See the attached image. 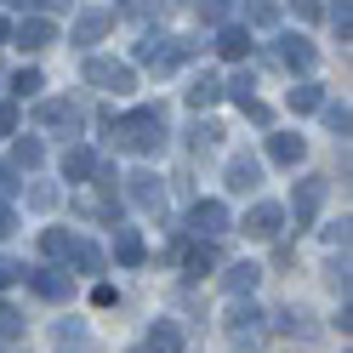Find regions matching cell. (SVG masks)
<instances>
[{
	"mask_svg": "<svg viewBox=\"0 0 353 353\" xmlns=\"http://www.w3.org/2000/svg\"><path fill=\"white\" fill-rule=\"evenodd\" d=\"M29 205H34V211H57V188H52V183H34V188H29Z\"/></svg>",
	"mask_w": 353,
	"mask_h": 353,
	"instance_id": "d590c367",
	"label": "cell"
},
{
	"mask_svg": "<svg viewBox=\"0 0 353 353\" xmlns=\"http://www.w3.org/2000/svg\"><path fill=\"white\" fill-rule=\"evenodd\" d=\"M291 12H296V17H302V23H314V17H319V12H325V6H319V0H291Z\"/></svg>",
	"mask_w": 353,
	"mask_h": 353,
	"instance_id": "60d3db41",
	"label": "cell"
},
{
	"mask_svg": "<svg viewBox=\"0 0 353 353\" xmlns=\"http://www.w3.org/2000/svg\"><path fill=\"white\" fill-rule=\"evenodd\" d=\"M143 353H183V330H176L171 319H160V325L148 330V347Z\"/></svg>",
	"mask_w": 353,
	"mask_h": 353,
	"instance_id": "484cf974",
	"label": "cell"
},
{
	"mask_svg": "<svg viewBox=\"0 0 353 353\" xmlns=\"http://www.w3.org/2000/svg\"><path fill=\"white\" fill-rule=\"evenodd\" d=\"M40 251H46L52 262H69L74 256V234L69 228H46V234H40Z\"/></svg>",
	"mask_w": 353,
	"mask_h": 353,
	"instance_id": "83f0119b",
	"label": "cell"
},
{
	"mask_svg": "<svg viewBox=\"0 0 353 353\" xmlns=\"http://www.w3.org/2000/svg\"><path fill=\"white\" fill-rule=\"evenodd\" d=\"M211 268H223V251H216V239H200V245H188V279H205Z\"/></svg>",
	"mask_w": 353,
	"mask_h": 353,
	"instance_id": "7402d4cb",
	"label": "cell"
},
{
	"mask_svg": "<svg viewBox=\"0 0 353 353\" xmlns=\"http://www.w3.org/2000/svg\"><path fill=\"white\" fill-rule=\"evenodd\" d=\"M285 103H291V114H314V108L325 103V85H314V80H296Z\"/></svg>",
	"mask_w": 353,
	"mask_h": 353,
	"instance_id": "cb8c5ba5",
	"label": "cell"
},
{
	"mask_svg": "<svg viewBox=\"0 0 353 353\" xmlns=\"http://www.w3.org/2000/svg\"><path fill=\"white\" fill-rule=\"evenodd\" d=\"M325 279H330V291H336V296L347 302V251H336V256H330V268H325Z\"/></svg>",
	"mask_w": 353,
	"mask_h": 353,
	"instance_id": "836d02e7",
	"label": "cell"
},
{
	"mask_svg": "<svg viewBox=\"0 0 353 353\" xmlns=\"http://www.w3.org/2000/svg\"><path fill=\"white\" fill-rule=\"evenodd\" d=\"M274 330H279V336L307 342V336H314V314H307V307H296V302H285L279 314H274Z\"/></svg>",
	"mask_w": 353,
	"mask_h": 353,
	"instance_id": "d6986e66",
	"label": "cell"
},
{
	"mask_svg": "<svg viewBox=\"0 0 353 353\" xmlns=\"http://www.w3.org/2000/svg\"><path fill=\"white\" fill-rule=\"evenodd\" d=\"M223 325H228V342H234V347H262V342H268V314H262L256 302H245V296L228 307Z\"/></svg>",
	"mask_w": 353,
	"mask_h": 353,
	"instance_id": "3957f363",
	"label": "cell"
},
{
	"mask_svg": "<svg viewBox=\"0 0 353 353\" xmlns=\"http://www.w3.org/2000/svg\"><path fill=\"white\" fill-rule=\"evenodd\" d=\"M223 176H228L234 194H256V188H262V160H251V154H234Z\"/></svg>",
	"mask_w": 353,
	"mask_h": 353,
	"instance_id": "2e32d148",
	"label": "cell"
},
{
	"mask_svg": "<svg viewBox=\"0 0 353 353\" xmlns=\"http://www.w3.org/2000/svg\"><path fill=\"white\" fill-rule=\"evenodd\" d=\"M239 17H245V29H274L279 23V0H245Z\"/></svg>",
	"mask_w": 353,
	"mask_h": 353,
	"instance_id": "603a6c76",
	"label": "cell"
},
{
	"mask_svg": "<svg viewBox=\"0 0 353 353\" xmlns=\"http://www.w3.org/2000/svg\"><path fill=\"white\" fill-rule=\"evenodd\" d=\"M108 29H114V12H108V6H85L74 17V46H97Z\"/></svg>",
	"mask_w": 353,
	"mask_h": 353,
	"instance_id": "7c38bea8",
	"label": "cell"
},
{
	"mask_svg": "<svg viewBox=\"0 0 353 353\" xmlns=\"http://www.w3.org/2000/svg\"><path fill=\"white\" fill-rule=\"evenodd\" d=\"M325 194H330V176H296V188H291V223H296V234L314 228Z\"/></svg>",
	"mask_w": 353,
	"mask_h": 353,
	"instance_id": "277c9868",
	"label": "cell"
},
{
	"mask_svg": "<svg viewBox=\"0 0 353 353\" xmlns=\"http://www.w3.org/2000/svg\"><path fill=\"white\" fill-rule=\"evenodd\" d=\"M223 97H234L239 108H251V103H256V74H251V69H245V74H234V80L223 85Z\"/></svg>",
	"mask_w": 353,
	"mask_h": 353,
	"instance_id": "f546056e",
	"label": "cell"
},
{
	"mask_svg": "<svg viewBox=\"0 0 353 353\" xmlns=\"http://www.w3.org/2000/svg\"><path fill=\"white\" fill-rule=\"evenodd\" d=\"M0 80H6V74H0Z\"/></svg>",
	"mask_w": 353,
	"mask_h": 353,
	"instance_id": "c3c4849f",
	"label": "cell"
},
{
	"mask_svg": "<svg viewBox=\"0 0 353 353\" xmlns=\"http://www.w3.org/2000/svg\"><path fill=\"white\" fill-rule=\"evenodd\" d=\"M12 40H17L23 52H46V46H57V23L29 12V17H17V23H12Z\"/></svg>",
	"mask_w": 353,
	"mask_h": 353,
	"instance_id": "9c48e42d",
	"label": "cell"
},
{
	"mask_svg": "<svg viewBox=\"0 0 353 353\" xmlns=\"http://www.w3.org/2000/svg\"><path fill=\"white\" fill-rule=\"evenodd\" d=\"M314 114H325V125L336 131V137H347V125H353V114H347V103H330V97H325V103L314 108Z\"/></svg>",
	"mask_w": 353,
	"mask_h": 353,
	"instance_id": "4dcf8cb0",
	"label": "cell"
},
{
	"mask_svg": "<svg viewBox=\"0 0 353 353\" xmlns=\"http://www.w3.org/2000/svg\"><path fill=\"white\" fill-rule=\"evenodd\" d=\"M34 120H40V131H63V137H74L85 114H80V108H74L69 97H46V103L34 108Z\"/></svg>",
	"mask_w": 353,
	"mask_h": 353,
	"instance_id": "ba28073f",
	"label": "cell"
},
{
	"mask_svg": "<svg viewBox=\"0 0 353 353\" xmlns=\"http://www.w3.org/2000/svg\"><path fill=\"white\" fill-rule=\"evenodd\" d=\"M228 12H234V0H200V17H205V23H228Z\"/></svg>",
	"mask_w": 353,
	"mask_h": 353,
	"instance_id": "8d00e7d4",
	"label": "cell"
},
{
	"mask_svg": "<svg viewBox=\"0 0 353 353\" xmlns=\"http://www.w3.org/2000/svg\"><path fill=\"white\" fill-rule=\"evenodd\" d=\"M325 245H330V251H347V216H342L336 228H325Z\"/></svg>",
	"mask_w": 353,
	"mask_h": 353,
	"instance_id": "ab89813d",
	"label": "cell"
},
{
	"mask_svg": "<svg viewBox=\"0 0 353 353\" xmlns=\"http://www.w3.org/2000/svg\"><path fill=\"white\" fill-rule=\"evenodd\" d=\"M125 194H131V205L148 211V216H160L165 211V183L154 171H137V176H125Z\"/></svg>",
	"mask_w": 353,
	"mask_h": 353,
	"instance_id": "30bf717a",
	"label": "cell"
},
{
	"mask_svg": "<svg viewBox=\"0 0 353 353\" xmlns=\"http://www.w3.org/2000/svg\"><path fill=\"white\" fill-rule=\"evenodd\" d=\"M29 268H23V262H12V256H0V285H17V279H23Z\"/></svg>",
	"mask_w": 353,
	"mask_h": 353,
	"instance_id": "f35d334b",
	"label": "cell"
},
{
	"mask_svg": "<svg viewBox=\"0 0 353 353\" xmlns=\"http://www.w3.org/2000/svg\"><path fill=\"white\" fill-rule=\"evenodd\" d=\"M302 154H307V137H296V131H274V137H268V160L285 165V171H296Z\"/></svg>",
	"mask_w": 353,
	"mask_h": 353,
	"instance_id": "9a60e30c",
	"label": "cell"
},
{
	"mask_svg": "<svg viewBox=\"0 0 353 353\" xmlns=\"http://www.w3.org/2000/svg\"><path fill=\"white\" fill-rule=\"evenodd\" d=\"M103 131L114 137V148L125 154H160L165 148V108L160 103H143V108H131V114H114V108H103Z\"/></svg>",
	"mask_w": 353,
	"mask_h": 353,
	"instance_id": "6da1fadb",
	"label": "cell"
},
{
	"mask_svg": "<svg viewBox=\"0 0 353 353\" xmlns=\"http://www.w3.org/2000/svg\"><path fill=\"white\" fill-rule=\"evenodd\" d=\"M330 29H336V40H342V46H347V40H353V12H347V0H330Z\"/></svg>",
	"mask_w": 353,
	"mask_h": 353,
	"instance_id": "1f68e13d",
	"label": "cell"
},
{
	"mask_svg": "<svg viewBox=\"0 0 353 353\" xmlns=\"http://www.w3.org/2000/svg\"><path fill=\"white\" fill-rule=\"evenodd\" d=\"M17 131V103H0V137H12Z\"/></svg>",
	"mask_w": 353,
	"mask_h": 353,
	"instance_id": "b9f144b4",
	"label": "cell"
},
{
	"mask_svg": "<svg viewBox=\"0 0 353 353\" xmlns=\"http://www.w3.org/2000/svg\"><path fill=\"white\" fill-rule=\"evenodd\" d=\"M239 234H251V239H279V234H285V205L256 200V205L245 211V223H239Z\"/></svg>",
	"mask_w": 353,
	"mask_h": 353,
	"instance_id": "52a82bcc",
	"label": "cell"
},
{
	"mask_svg": "<svg viewBox=\"0 0 353 353\" xmlns=\"http://www.w3.org/2000/svg\"><path fill=\"white\" fill-rule=\"evenodd\" d=\"M216 103H223V80H216V74H194L188 80V108L205 114V108H216Z\"/></svg>",
	"mask_w": 353,
	"mask_h": 353,
	"instance_id": "44dd1931",
	"label": "cell"
},
{
	"mask_svg": "<svg viewBox=\"0 0 353 353\" xmlns=\"http://www.w3.org/2000/svg\"><path fill=\"white\" fill-rule=\"evenodd\" d=\"M114 262H120V268H143V262H148V245H143L137 228H120L114 223Z\"/></svg>",
	"mask_w": 353,
	"mask_h": 353,
	"instance_id": "ac0fdd59",
	"label": "cell"
},
{
	"mask_svg": "<svg viewBox=\"0 0 353 353\" xmlns=\"http://www.w3.org/2000/svg\"><path fill=\"white\" fill-rule=\"evenodd\" d=\"M0 40H12V23H6V17H0Z\"/></svg>",
	"mask_w": 353,
	"mask_h": 353,
	"instance_id": "7dc6e473",
	"label": "cell"
},
{
	"mask_svg": "<svg viewBox=\"0 0 353 353\" xmlns=\"http://www.w3.org/2000/svg\"><path fill=\"white\" fill-rule=\"evenodd\" d=\"M57 342H63V347H69V342H85V325H80V319H63V325H57Z\"/></svg>",
	"mask_w": 353,
	"mask_h": 353,
	"instance_id": "74e56055",
	"label": "cell"
},
{
	"mask_svg": "<svg viewBox=\"0 0 353 353\" xmlns=\"http://www.w3.org/2000/svg\"><path fill=\"white\" fill-rule=\"evenodd\" d=\"M216 143H223V125H216V120H194L188 125V148L194 154H211Z\"/></svg>",
	"mask_w": 353,
	"mask_h": 353,
	"instance_id": "4316f807",
	"label": "cell"
},
{
	"mask_svg": "<svg viewBox=\"0 0 353 353\" xmlns=\"http://www.w3.org/2000/svg\"><path fill=\"white\" fill-rule=\"evenodd\" d=\"M274 57H279V69L285 74H314V63H319V52H314V40H307V34H279L274 40Z\"/></svg>",
	"mask_w": 353,
	"mask_h": 353,
	"instance_id": "8992f818",
	"label": "cell"
},
{
	"mask_svg": "<svg viewBox=\"0 0 353 353\" xmlns=\"http://www.w3.org/2000/svg\"><path fill=\"white\" fill-rule=\"evenodd\" d=\"M97 171V148L92 143H69L63 148V183H92Z\"/></svg>",
	"mask_w": 353,
	"mask_h": 353,
	"instance_id": "5bb4252c",
	"label": "cell"
},
{
	"mask_svg": "<svg viewBox=\"0 0 353 353\" xmlns=\"http://www.w3.org/2000/svg\"><path fill=\"white\" fill-rule=\"evenodd\" d=\"M69 262H74L80 274H103V251H97V245H85V239H74V256H69Z\"/></svg>",
	"mask_w": 353,
	"mask_h": 353,
	"instance_id": "d6a6232c",
	"label": "cell"
},
{
	"mask_svg": "<svg viewBox=\"0 0 353 353\" xmlns=\"http://www.w3.org/2000/svg\"><path fill=\"white\" fill-rule=\"evenodd\" d=\"M188 57H194V40H176V34H143V46H137V63L154 69V74L183 69Z\"/></svg>",
	"mask_w": 353,
	"mask_h": 353,
	"instance_id": "7a4b0ae2",
	"label": "cell"
},
{
	"mask_svg": "<svg viewBox=\"0 0 353 353\" xmlns=\"http://www.w3.org/2000/svg\"><path fill=\"white\" fill-rule=\"evenodd\" d=\"M85 85H97V92H137V69L131 63H114V57H85Z\"/></svg>",
	"mask_w": 353,
	"mask_h": 353,
	"instance_id": "5b68a950",
	"label": "cell"
},
{
	"mask_svg": "<svg viewBox=\"0 0 353 353\" xmlns=\"http://www.w3.org/2000/svg\"><path fill=\"white\" fill-rule=\"evenodd\" d=\"M40 160H46V143L40 137H17L12 143V165L17 171H40Z\"/></svg>",
	"mask_w": 353,
	"mask_h": 353,
	"instance_id": "d4e9b609",
	"label": "cell"
},
{
	"mask_svg": "<svg viewBox=\"0 0 353 353\" xmlns=\"http://www.w3.org/2000/svg\"><path fill=\"white\" fill-rule=\"evenodd\" d=\"M17 336H23V314L12 302H0V342H17Z\"/></svg>",
	"mask_w": 353,
	"mask_h": 353,
	"instance_id": "e575fe53",
	"label": "cell"
},
{
	"mask_svg": "<svg viewBox=\"0 0 353 353\" xmlns=\"http://www.w3.org/2000/svg\"><path fill=\"white\" fill-rule=\"evenodd\" d=\"M188 228L200 234V239H223V234L234 228V216H228L223 200H200V205H194V216H188Z\"/></svg>",
	"mask_w": 353,
	"mask_h": 353,
	"instance_id": "8fae6325",
	"label": "cell"
},
{
	"mask_svg": "<svg viewBox=\"0 0 353 353\" xmlns=\"http://www.w3.org/2000/svg\"><path fill=\"white\" fill-rule=\"evenodd\" d=\"M6 85H12V97L23 103V97H40V85H46V74H40V69H17V74H12Z\"/></svg>",
	"mask_w": 353,
	"mask_h": 353,
	"instance_id": "f1b7e54d",
	"label": "cell"
},
{
	"mask_svg": "<svg viewBox=\"0 0 353 353\" xmlns=\"http://www.w3.org/2000/svg\"><path fill=\"white\" fill-rule=\"evenodd\" d=\"M256 285H262V262H228L223 268V291L228 296H251Z\"/></svg>",
	"mask_w": 353,
	"mask_h": 353,
	"instance_id": "e0dca14e",
	"label": "cell"
},
{
	"mask_svg": "<svg viewBox=\"0 0 353 353\" xmlns=\"http://www.w3.org/2000/svg\"><path fill=\"white\" fill-rule=\"evenodd\" d=\"M12 228H17V211H12V205H0V239H12Z\"/></svg>",
	"mask_w": 353,
	"mask_h": 353,
	"instance_id": "f6af8a7d",
	"label": "cell"
},
{
	"mask_svg": "<svg viewBox=\"0 0 353 353\" xmlns=\"http://www.w3.org/2000/svg\"><path fill=\"white\" fill-rule=\"evenodd\" d=\"M245 120H251V125H268V120H274V108H268V103H262V97H256V103L245 108Z\"/></svg>",
	"mask_w": 353,
	"mask_h": 353,
	"instance_id": "7bdbcfd3",
	"label": "cell"
},
{
	"mask_svg": "<svg viewBox=\"0 0 353 353\" xmlns=\"http://www.w3.org/2000/svg\"><path fill=\"white\" fill-rule=\"evenodd\" d=\"M23 183H17V165H0V194H17Z\"/></svg>",
	"mask_w": 353,
	"mask_h": 353,
	"instance_id": "ee69618b",
	"label": "cell"
},
{
	"mask_svg": "<svg viewBox=\"0 0 353 353\" xmlns=\"http://www.w3.org/2000/svg\"><path fill=\"white\" fill-rule=\"evenodd\" d=\"M216 57H228V63H245V57H251V29L223 23V29H216Z\"/></svg>",
	"mask_w": 353,
	"mask_h": 353,
	"instance_id": "ffe728a7",
	"label": "cell"
},
{
	"mask_svg": "<svg viewBox=\"0 0 353 353\" xmlns=\"http://www.w3.org/2000/svg\"><path fill=\"white\" fill-rule=\"evenodd\" d=\"M23 279L34 285V296H46V302H69V291H74V285H69V268H29Z\"/></svg>",
	"mask_w": 353,
	"mask_h": 353,
	"instance_id": "4fadbf2b",
	"label": "cell"
},
{
	"mask_svg": "<svg viewBox=\"0 0 353 353\" xmlns=\"http://www.w3.org/2000/svg\"><path fill=\"white\" fill-rule=\"evenodd\" d=\"M34 6H46V12H74V0H34Z\"/></svg>",
	"mask_w": 353,
	"mask_h": 353,
	"instance_id": "bcb514c9",
	"label": "cell"
}]
</instances>
